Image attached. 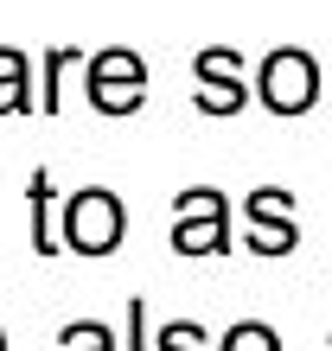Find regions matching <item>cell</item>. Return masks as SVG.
<instances>
[{
	"mask_svg": "<svg viewBox=\"0 0 332 351\" xmlns=\"http://www.w3.org/2000/svg\"><path fill=\"white\" fill-rule=\"evenodd\" d=\"M256 96H262L268 115H307L313 102H326V90H320V58L300 51V45L268 51L262 71H256Z\"/></svg>",
	"mask_w": 332,
	"mask_h": 351,
	"instance_id": "2",
	"label": "cell"
},
{
	"mask_svg": "<svg viewBox=\"0 0 332 351\" xmlns=\"http://www.w3.org/2000/svg\"><path fill=\"white\" fill-rule=\"evenodd\" d=\"M0 351H7V332H0Z\"/></svg>",
	"mask_w": 332,
	"mask_h": 351,
	"instance_id": "14",
	"label": "cell"
},
{
	"mask_svg": "<svg viewBox=\"0 0 332 351\" xmlns=\"http://www.w3.org/2000/svg\"><path fill=\"white\" fill-rule=\"evenodd\" d=\"M77 64H90L77 45H58V51H45V84H38V115H58L64 109V71H77Z\"/></svg>",
	"mask_w": 332,
	"mask_h": 351,
	"instance_id": "9",
	"label": "cell"
},
{
	"mask_svg": "<svg viewBox=\"0 0 332 351\" xmlns=\"http://www.w3.org/2000/svg\"><path fill=\"white\" fill-rule=\"evenodd\" d=\"M243 243L256 256H294L300 250L294 192H281V185H256V192L243 198Z\"/></svg>",
	"mask_w": 332,
	"mask_h": 351,
	"instance_id": "5",
	"label": "cell"
},
{
	"mask_svg": "<svg viewBox=\"0 0 332 351\" xmlns=\"http://www.w3.org/2000/svg\"><path fill=\"white\" fill-rule=\"evenodd\" d=\"M173 250L179 256H224L230 250V198L217 185H185L173 198Z\"/></svg>",
	"mask_w": 332,
	"mask_h": 351,
	"instance_id": "3",
	"label": "cell"
},
{
	"mask_svg": "<svg viewBox=\"0 0 332 351\" xmlns=\"http://www.w3.org/2000/svg\"><path fill=\"white\" fill-rule=\"evenodd\" d=\"M192 77H198V109L204 115H237L243 102H249V90H243V51H230V45H211V51H198L192 58Z\"/></svg>",
	"mask_w": 332,
	"mask_h": 351,
	"instance_id": "6",
	"label": "cell"
},
{
	"mask_svg": "<svg viewBox=\"0 0 332 351\" xmlns=\"http://www.w3.org/2000/svg\"><path fill=\"white\" fill-rule=\"evenodd\" d=\"M326 102H332V84H326Z\"/></svg>",
	"mask_w": 332,
	"mask_h": 351,
	"instance_id": "15",
	"label": "cell"
},
{
	"mask_svg": "<svg viewBox=\"0 0 332 351\" xmlns=\"http://www.w3.org/2000/svg\"><path fill=\"white\" fill-rule=\"evenodd\" d=\"M38 109V96L26 90V51L0 45V115H26Z\"/></svg>",
	"mask_w": 332,
	"mask_h": 351,
	"instance_id": "8",
	"label": "cell"
},
{
	"mask_svg": "<svg viewBox=\"0 0 332 351\" xmlns=\"http://www.w3.org/2000/svg\"><path fill=\"white\" fill-rule=\"evenodd\" d=\"M217 351H281V332L262 326V319H237L230 332L217 339Z\"/></svg>",
	"mask_w": 332,
	"mask_h": 351,
	"instance_id": "10",
	"label": "cell"
},
{
	"mask_svg": "<svg viewBox=\"0 0 332 351\" xmlns=\"http://www.w3.org/2000/svg\"><path fill=\"white\" fill-rule=\"evenodd\" d=\"M51 198H58V192H51V173L38 167V173L26 179V211H32V256H45V262L64 250V237L51 230Z\"/></svg>",
	"mask_w": 332,
	"mask_h": 351,
	"instance_id": "7",
	"label": "cell"
},
{
	"mask_svg": "<svg viewBox=\"0 0 332 351\" xmlns=\"http://www.w3.org/2000/svg\"><path fill=\"white\" fill-rule=\"evenodd\" d=\"M83 96H90L96 115H134L147 102V64H141V51H128V45L96 51L83 64Z\"/></svg>",
	"mask_w": 332,
	"mask_h": 351,
	"instance_id": "4",
	"label": "cell"
},
{
	"mask_svg": "<svg viewBox=\"0 0 332 351\" xmlns=\"http://www.w3.org/2000/svg\"><path fill=\"white\" fill-rule=\"evenodd\" d=\"M154 351H211V339H204L198 319H173V326H160Z\"/></svg>",
	"mask_w": 332,
	"mask_h": 351,
	"instance_id": "12",
	"label": "cell"
},
{
	"mask_svg": "<svg viewBox=\"0 0 332 351\" xmlns=\"http://www.w3.org/2000/svg\"><path fill=\"white\" fill-rule=\"evenodd\" d=\"M58 351H121V345H115V332L102 319H71L58 332Z\"/></svg>",
	"mask_w": 332,
	"mask_h": 351,
	"instance_id": "11",
	"label": "cell"
},
{
	"mask_svg": "<svg viewBox=\"0 0 332 351\" xmlns=\"http://www.w3.org/2000/svg\"><path fill=\"white\" fill-rule=\"evenodd\" d=\"M121 351H147V300H128V339Z\"/></svg>",
	"mask_w": 332,
	"mask_h": 351,
	"instance_id": "13",
	"label": "cell"
},
{
	"mask_svg": "<svg viewBox=\"0 0 332 351\" xmlns=\"http://www.w3.org/2000/svg\"><path fill=\"white\" fill-rule=\"evenodd\" d=\"M71 256H115L121 237H128V204H121L109 185H83L64 198V223H58Z\"/></svg>",
	"mask_w": 332,
	"mask_h": 351,
	"instance_id": "1",
	"label": "cell"
}]
</instances>
